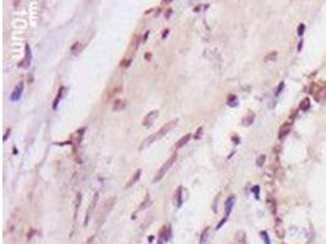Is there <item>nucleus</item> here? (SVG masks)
I'll return each instance as SVG.
<instances>
[{"label":"nucleus","instance_id":"f257e3e1","mask_svg":"<svg viewBox=\"0 0 326 244\" xmlns=\"http://www.w3.org/2000/svg\"><path fill=\"white\" fill-rule=\"evenodd\" d=\"M177 122H179V120H172V121H170V122H167L166 124H164V126L160 128L159 131L156 133H154V134H152V135H149L148 137V138H145L144 140H143V143H142V145H141V148L139 149L141 150H143L145 147H148V145H150L152 143H154V142H156L158 139H160V138H163V137L166 134V133H169L170 131H172L176 126H177Z\"/></svg>","mask_w":326,"mask_h":244},{"label":"nucleus","instance_id":"f03ea898","mask_svg":"<svg viewBox=\"0 0 326 244\" xmlns=\"http://www.w3.org/2000/svg\"><path fill=\"white\" fill-rule=\"evenodd\" d=\"M310 94L319 103L326 100V82H314L310 86Z\"/></svg>","mask_w":326,"mask_h":244},{"label":"nucleus","instance_id":"7ed1b4c3","mask_svg":"<svg viewBox=\"0 0 326 244\" xmlns=\"http://www.w3.org/2000/svg\"><path fill=\"white\" fill-rule=\"evenodd\" d=\"M176 159H177V153H174L172 155L170 156V159L166 160V162H165V164L161 166V167L159 169V171L156 172V175H155V177H154V180H153V183H156V182H159V181L163 180V177H164L165 173H166V172L171 169V166L174 165V162L176 161Z\"/></svg>","mask_w":326,"mask_h":244},{"label":"nucleus","instance_id":"20e7f679","mask_svg":"<svg viewBox=\"0 0 326 244\" xmlns=\"http://www.w3.org/2000/svg\"><path fill=\"white\" fill-rule=\"evenodd\" d=\"M292 122L286 121L282 126L280 127V131H278V139H283L289 132H291V128H292Z\"/></svg>","mask_w":326,"mask_h":244},{"label":"nucleus","instance_id":"39448f33","mask_svg":"<svg viewBox=\"0 0 326 244\" xmlns=\"http://www.w3.org/2000/svg\"><path fill=\"white\" fill-rule=\"evenodd\" d=\"M158 115H159V111H158V110H153V111H150L149 114H148V115L144 117V120H143V126H145V127H150L152 124H153V122L155 121V118L158 117Z\"/></svg>","mask_w":326,"mask_h":244},{"label":"nucleus","instance_id":"423d86ee","mask_svg":"<svg viewBox=\"0 0 326 244\" xmlns=\"http://www.w3.org/2000/svg\"><path fill=\"white\" fill-rule=\"evenodd\" d=\"M114 204H115V198H111L110 200H108L106 201V203L104 204V206H103V212H102V216H100V222H103L104 221V218H105V216H106V214H109L110 212V209L112 206H114Z\"/></svg>","mask_w":326,"mask_h":244},{"label":"nucleus","instance_id":"0eeeda50","mask_svg":"<svg viewBox=\"0 0 326 244\" xmlns=\"http://www.w3.org/2000/svg\"><path fill=\"white\" fill-rule=\"evenodd\" d=\"M98 198H99V194H98V193H96V194H94V197H93L92 204H91V206H89V210H88V211H87V214H86V221H84V226H87V223H88V221H89V218H91V216H92V214H93L94 209H96V204H97V200H98Z\"/></svg>","mask_w":326,"mask_h":244},{"label":"nucleus","instance_id":"6e6552de","mask_svg":"<svg viewBox=\"0 0 326 244\" xmlns=\"http://www.w3.org/2000/svg\"><path fill=\"white\" fill-rule=\"evenodd\" d=\"M235 200L236 198L233 197V195H231V197L225 201V216L228 217L230 214L232 212V209H233V205H235Z\"/></svg>","mask_w":326,"mask_h":244},{"label":"nucleus","instance_id":"1a4fd4ad","mask_svg":"<svg viewBox=\"0 0 326 244\" xmlns=\"http://www.w3.org/2000/svg\"><path fill=\"white\" fill-rule=\"evenodd\" d=\"M22 91H23V83H20V84L14 89V92L11 93V95H10L11 102H17V100H20L21 95H22Z\"/></svg>","mask_w":326,"mask_h":244},{"label":"nucleus","instance_id":"9d476101","mask_svg":"<svg viewBox=\"0 0 326 244\" xmlns=\"http://www.w3.org/2000/svg\"><path fill=\"white\" fill-rule=\"evenodd\" d=\"M25 49H26V55H25V59H23V60L19 64V66H21V67H27L28 65L31 64V48H29V45H28V44H26Z\"/></svg>","mask_w":326,"mask_h":244},{"label":"nucleus","instance_id":"9b49d317","mask_svg":"<svg viewBox=\"0 0 326 244\" xmlns=\"http://www.w3.org/2000/svg\"><path fill=\"white\" fill-rule=\"evenodd\" d=\"M275 233L277 234L278 238H283L284 237V229H283V225L281 222V220H276L275 223Z\"/></svg>","mask_w":326,"mask_h":244},{"label":"nucleus","instance_id":"f8f14e48","mask_svg":"<svg viewBox=\"0 0 326 244\" xmlns=\"http://www.w3.org/2000/svg\"><path fill=\"white\" fill-rule=\"evenodd\" d=\"M141 175H142V171H141V170H137V171H136L134 173H133V176L131 177V180L127 182L126 188H131L134 183H137V182L139 181V178H141Z\"/></svg>","mask_w":326,"mask_h":244},{"label":"nucleus","instance_id":"ddd939ff","mask_svg":"<svg viewBox=\"0 0 326 244\" xmlns=\"http://www.w3.org/2000/svg\"><path fill=\"white\" fill-rule=\"evenodd\" d=\"M191 137H192L191 134H186L185 137H182V138L175 144V149L177 150V149H180V148H182L185 144H187V143L189 142V139H191Z\"/></svg>","mask_w":326,"mask_h":244},{"label":"nucleus","instance_id":"4468645a","mask_svg":"<svg viewBox=\"0 0 326 244\" xmlns=\"http://www.w3.org/2000/svg\"><path fill=\"white\" fill-rule=\"evenodd\" d=\"M182 187H179L176 190V194H175V203L177 207H181L182 205Z\"/></svg>","mask_w":326,"mask_h":244},{"label":"nucleus","instance_id":"2eb2a0df","mask_svg":"<svg viewBox=\"0 0 326 244\" xmlns=\"http://www.w3.org/2000/svg\"><path fill=\"white\" fill-rule=\"evenodd\" d=\"M254 118H255V115H254L253 112H249V114L242 120V124L243 126H251V124L254 122Z\"/></svg>","mask_w":326,"mask_h":244},{"label":"nucleus","instance_id":"dca6fc26","mask_svg":"<svg viewBox=\"0 0 326 244\" xmlns=\"http://www.w3.org/2000/svg\"><path fill=\"white\" fill-rule=\"evenodd\" d=\"M309 108H310V100H309V98H304L299 104V109L302 111H308Z\"/></svg>","mask_w":326,"mask_h":244},{"label":"nucleus","instance_id":"f3484780","mask_svg":"<svg viewBox=\"0 0 326 244\" xmlns=\"http://www.w3.org/2000/svg\"><path fill=\"white\" fill-rule=\"evenodd\" d=\"M150 203H152V201H150L149 197H148V195H147V198H145V199H144L143 201H142V204H141V205H139V206L137 207V212H139V211H142V210H144L145 207H148V206L150 205Z\"/></svg>","mask_w":326,"mask_h":244},{"label":"nucleus","instance_id":"a211bd4d","mask_svg":"<svg viewBox=\"0 0 326 244\" xmlns=\"http://www.w3.org/2000/svg\"><path fill=\"white\" fill-rule=\"evenodd\" d=\"M125 106H126V103L123 102V100H116L115 102V104H114V109L115 111H120V110H123L125 109Z\"/></svg>","mask_w":326,"mask_h":244},{"label":"nucleus","instance_id":"6ab92c4d","mask_svg":"<svg viewBox=\"0 0 326 244\" xmlns=\"http://www.w3.org/2000/svg\"><path fill=\"white\" fill-rule=\"evenodd\" d=\"M268 205L270 207V210L272 214H276V201L272 198H268Z\"/></svg>","mask_w":326,"mask_h":244},{"label":"nucleus","instance_id":"aec40b11","mask_svg":"<svg viewBox=\"0 0 326 244\" xmlns=\"http://www.w3.org/2000/svg\"><path fill=\"white\" fill-rule=\"evenodd\" d=\"M276 57H277V53L276 51H271V53H269V54L265 56L264 60L265 61H274V60H276Z\"/></svg>","mask_w":326,"mask_h":244},{"label":"nucleus","instance_id":"412c9836","mask_svg":"<svg viewBox=\"0 0 326 244\" xmlns=\"http://www.w3.org/2000/svg\"><path fill=\"white\" fill-rule=\"evenodd\" d=\"M236 239L238 242H241V243H243V242H244V239H246V233L243 231L237 232V233H236Z\"/></svg>","mask_w":326,"mask_h":244},{"label":"nucleus","instance_id":"4be33fe9","mask_svg":"<svg viewBox=\"0 0 326 244\" xmlns=\"http://www.w3.org/2000/svg\"><path fill=\"white\" fill-rule=\"evenodd\" d=\"M260 236L263 237V241H264L265 244H271L270 238H269V234H268V232H266V231H262V232H260Z\"/></svg>","mask_w":326,"mask_h":244},{"label":"nucleus","instance_id":"5701e85b","mask_svg":"<svg viewBox=\"0 0 326 244\" xmlns=\"http://www.w3.org/2000/svg\"><path fill=\"white\" fill-rule=\"evenodd\" d=\"M228 105H230V106H236V105H237V98L235 97V95H230V98H228Z\"/></svg>","mask_w":326,"mask_h":244},{"label":"nucleus","instance_id":"b1692460","mask_svg":"<svg viewBox=\"0 0 326 244\" xmlns=\"http://www.w3.org/2000/svg\"><path fill=\"white\" fill-rule=\"evenodd\" d=\"M265 155H260L258 159H257V166H259V167H262V166L264 165V162H265Z\"/></svg>","mask_w":326,"mask_h":244},{"label":"nucleus","instance_id":"393cba45","mask_svg":"<svg viewBox=\"0 0 326 244\" xmlns=\"http://www.w3.org/2000/svg\"><path fill=\"white\" fill-rule=\"evenodd\" d=\"M304 31H305V25H303V23H300V25L298 26V29H297V33L299 37H302V35L304 34Z\"/></svg>","mask_w":326,"mask_h":244},{"label":"nucleus","instance_id":"a878e982","mask_svg":"<svg viewBox=\"0 0 326 244\" xmlns=\"http://www.w3.org/2000/svg\"><path fill=\"white\" fill-rule=\"evenodd\" d=\"M284 88V83L283 82H281L280 84H278V87H277V89H276V92H275V94L276 95H280L281 94V92H282V89Z\"/></svg>","mask_w":326,"mask_h":244},{"label":"nucleus","instance_id":"bb28decb","mask_svg":"<svg viewBox=\"0 0 326 244\" xmlns=\"http://www.w3.org/2000/svg\"><path fill=\"white\" fill-rule=\"evenodd\" d=\"M76 49L81 50V43H78V41H76V43L71 46V51H72V53H76Z\"/></svg>","mask_w":326,"mask_h":244},{"label":"nucleus","instance_id":"cd10ccee","mask_svg":"<svg viewBox=\"0 0 326 244\" xmlns=\"http://www.w3.org/2000/svg\"><path fill=\"white\" fill-rule=\"evenodd\" d=\"M259 190H260V187H259V186H254L253 189H252V192L255 194V198H257V199H259Z\"/></svg>","mask_w":326,"mask_h":244},{"label":"nucleus","instance_id":"c85d7f7f","mask_svg":"<svg viewBox=\"0 0 326 244\" xmlns=\"http://www.w3.org/2000/svg\"><path fill=\"white\" fill-rule=\"evenodd\" d=\"M201 133H203V128L200 127V128H198V131H197V134L194 135V138H195V139H199V138H200V135H201Z\"/></svg>","mask_w":326,"mask_h":244},{"label":"nucleus","instance_id":"c756f323","mask_svg":"<svg viewBox=\"0 0 326 244\" xmlns=\"http://www.w3.org/2000/svg\"><path fill=\"white\" fill-rule=\"evenodd\" d=\"M10 132H11V129L9 128V129L6 131V133H5V135H4V140H6V139H8V135H9V133H10Z\"/></svg>","mask_w":326,"mask_h":244},{"label":"nucleus","instance_id":"7c9ffc66","mask_svg":"<svg viewBox=\"0 0 326 244\" xmlns=\"http://www.w3.org/2000/svg\"><path fill=\"white\" fill-rule=\"evenodd\" d=\"M302 46H303V40H300V41H299V44H298V51H300V50H302Z\"/></svg>","mask_w":326,"mask_h":244},{"label":"nucleus","instance_id":"2f4dec72","mask_svg":"<svg viewBox=\"0 0 326 244\" xmlns=\"http://www.w3.org/2000/svg\"><path fill=\"white\" fill-rule=\"evenodd\" d=\"M147 60H150V53H148V54H145V56H144Z\"/></svg>","mask_w":326,"mask_h":244},{"label":"nucleus","instance_id":"473e14b6","mask_svg":"<svg viewBox=\"0 0 326 244\" xmlns=\"http://www.w3.org/2000/svg\"><path fill=\"white\" fill-rule=\"evenodd\" d=\"M167 32H169V31H167V29H166V31H165V32H164V34H163V38H165V37H166V34H167Z\"/></svg>","mask_w":326,"mask_h":244},{"label":"nucleus","instance_id":"72a5a7b5","mask_svg":"<svg viewBox=\"0 0 326 244\" xmlns=\"http://www.w3.org/2000/svg\"><path fill=\"white\" fill-rule=\"evenodd\" d=\"M170 1H172V0H164V3H170Z\"/></svg>","mask_w":326,"mask_h":244}]
</instances>
